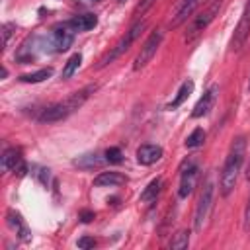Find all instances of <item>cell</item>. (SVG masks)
I'll list each match as a JSON object with an SVG mask.
<instances>
[{"mask_svg": "<svg viewBox=\"0 0 250 250\" xmlns=\"http://www.w3.org/2000/svg\"><path fill=\"white\" fill-rule=\"evenodd\" d=\"M244 156H246V137H234L232 143H230V148H229V154L225 158V164H223V172H221V182H219V188H221V195L227 197L230 195V191L234 189L236 186V180H238V174H240V168L244 164Z\"/></svg>", "mask_w": 250, "mask_h": 250, "instance_id": "6da1fadb", "label": "cell"}, {"mask_svg": "<svg viewBox=\"0 0 250 250\" xmlns=\"http://www.w3.org/2000/svg\"><path fill=\"white\" fill-rule=\"evenodd\" d=\"M145 25H146V23H145V20L135 21V23L129 27V31H127V33H125V35H123V37L117 41V45H115V47H113V49H111V51H109V53H107V55H105V57L100 61V66H105V64L113 62L117 57H121V55H123V53H125V51H127V49L133 45V41H135V39L141 35V31L145 29Z\"/></svg>", "mask_w": 250, "mask_h": 250, "instance_id": "7a4b0ae2", "label": "cell"}, {"mask_svg": "<svg viewBox=\"0 0 250 250\" xmlns=\"http://www.w3.org/2000/svg\"><path fill=\"white\" fill-rule=\"evenodd\" d=\"M213 191H215V184H213V180H207L203 189H201L199 201L195 205V215H193L195 230H201L207 217H209V209H211V203H213Z\"/></svg>", "mask_w": 250, "mask_h": 250, "instance_id": "3957f363", "label": "cell"}, {"mask_svg": "<svg viewBox=\"0 0 250 250\" xmlns=\"http://www.w3.org/2000/svg\"><path fill=\"white\" fill-rule=\"evenodd\" d=\"M74 111H76V105L72 104L70 98H66L64 102H57V104H53V105L43 107L41 113L37 115V119H39L41 123H55V121L66 119V117H68L70 113H74Z\"/></svg>", "mask_w": 250, "mask_h": 250, "instance_id": "277c9868", "label": "cell"}, {"mask_svg": "<svg viewBox=\"0 0 250 250\" xmlns=\"http://www.w3.org/2000/svg\"><path fill=\"white\" fill-rule=\"evenodd\" d=\"M162 37H164V35H162L160 29H154V31L146 37V41L143 43L139 55L135 57V62H133V68H135V70H141L143 66L148 64V61L156 55V51H158V47H160V43H162Z\"/></svg>", "mask_w": 250, "mask_h": 250, "instance_id": "5b68a950", "label": "cell"}, {"mask_svg": "<svg viewBox=\"0 0 250 250\" xmlns=\"http://www.w3.org/2000/svg\"><path fill=\"white\" fill-rule=\"evenodd\" d=\"M219 6H221V0H215L205 12H201V14H197L191 21H189V27H188V33H186V41H193L211 21H213V18H215V14L219 12Z\"/></svg>", "mask_w": 250, "mask_h": 250, "instance_id": "8992f818", "label": "cell"}, {"mask_svg": "<svg viewBox=\"0 0 250 250\" xmlns=\"http://www.w3.org/2000/svg\"><path fill=\"white\" fill-rule=\"evenodd\" d=\"M250 37V0H246V6H244V12L236 23V29H234V35L230 39V49L232 51H238L246 39Z\"/></svg>", "mask_w": 250, "mask_h": 250, "instance_id": "52a82bcc", "label": "cell"}, {"mask_svg": "<svg viewBox=\"0 0 250 250\" xmlns=\"http://www.w3.org/2000/svg\"><path fill=\"white\" fill-rule=\"evenodd\" d=\"M182 180H180V189H178V195L184 199V197H188L191 191H193V188H195V182H197V166H195V162H184V166H182Z\"/></svg>", "mask_w": 250, "mask_h": 250, "instance_id": "ba28073f", "label": "cell"}, {"mask_svg": "<svg viewBox=\"0 0 250 250\" xmlns=\"http://www.w3.org/2000/svg\"><path fill=\"white\" fill-rule=\"evenodd\" d=\"M2 168H4V170H10V172H14V174L23 176L27 168H25L21 150H20V148H6L4 154H2Z\"/></svg>", "mask_w": 250, "mask_h": 250, "instance_id": "9c48e42d", "label": "cell"}, {"mask_svg": "<svg viewBox=\"0 0 250 250\" xmlns=\"http://www.w3.org/2000/svg\"><path fill=\"white\" fill-rule=\"evenodd\" d=\"M51 41H53V47H55L57 51H66V49L72 45V41H74V29L68 25V21L62 23V25H57V27L53 29Z\"/></svg>", "mask_w": 250, "mask_h": 250, "instance_id": "30bf717a", "label": "cell"}, {"mask_svg": "<svg viewBox=\"0 0 250 250\" xmlns=\"http://www.w3.org/2000/svg\"><path fill=\"white\" fill-rule=\"evenodd\" d=\"M217 92H219V86H211L209 90H205V94L197 100V104L193 105V109H191V117H203V115H207L209 113V109L213 107V104H215V98H217Z\"/></svg>", "mask_w": 250, "mask_h": 250, "instance_id": "8fae6325", "label": "cell"}, {"mask_svg": "<svg viewBox=\"0 0 250 250\" xmlns=\"http://www.w3.org/2000/svg\"><path fill=\"white\" fill-rule=\"evenodd\" d=\"M162 154H164V150L158 145H141L137 148V162L143 166H150V164L158 162L162 158Z\"/></svg>", "mask_w": 250, "mask_h": 250, "instance_id": "7c38bea8", "label": "cell"}, {"mask_svg": "<svg viewBox=\"0 0 250 250\" xmlns=\"http://www.w3.org/2000/svg\"><path fill=\"white\" fill-rule=\"evenodd\" d=\"M199 2L201 0H182L180 2V6L176 8V14H174V18H172V27H178V25H182L191 14H193V10L199 6Z\"/></svg>", "mask_w": 250, "mask_h": 250, "instance_id": "4fadbf2b", "label": "cell"}, {"mask_svg": "<svg viewBox=\"0 0 250 250\" xmlns=\"http://www.w3.org/2000/svg\"><path fill=\"white\" fill-rule=\"evenodd\" d=\"M68 25L74 29V31H90L98 25V16L94 14H80V16H74Z\"/></svg>", "mask_w": 250, "mask_h": 250, "instance_id": "5bb4252c", "label": "cell"}, {"mask_svg": "<svg viewBox=\"0 0 250 250\" xmlns=\"http://www.w3.org/2000/svg\"><path fill=\"white\" fill-rule=\"evenodd\" d=\"M8 219V227L12 229V230H16V234L23 240V242H27L29 240V230H27V227H25V223H23V219L20 217V213H14V211H8V215H6Z\"/></svg>", "mask_w": 250, "mask_h": 250, "instance_id": "9a60e30c", "label": "cell"}, {"mask_svg": "<svg viewBox=\"0 0 250 250\" xmlns=\"http://www.w3.org/2000/svg\"><path fill=\"white\" fill-rule=\"evenodd\" d=\"M104 160H105V158H102L100 154H96V152H88V154H82V156L74 158L72 164H74L76 168H80V170H94V168L102 166Z\"/></svg>", "mask_w": 250, "mask_h": 250, "instance_id": "2e32d148", "label": "cell"}, {"mask_svg": "<svg viewBox=\"0 0 250 250\" xmlns=\"http://www.w3.org/2000/svg\"><path fill=\"white\" fill-rule=\"evenodd\" d=\"M125 182H127V178L123 174H119V172H102L100 176H96L94 186H98V188H104V186H121Z\"/></svg>", "mask_w": 250, "mask_h": 250, "instance_id": "e0dca14e", "label": "cell"}, {"mask_svg": "<svg viewBox=\"0 0 250 250\" xmlns=\"http://www.w3.org/2000/svg\"><path fill=\"white\" fill-rule=\"evenodd\" d=\"M193 86H195V84H193V80H186V82L180 86V90H178L176 98H174V100L168 104V109H176L178 105H182V104L188 100V96L193 92Z\"/></svg>", "mask_w": 250, "mask_h": 250, "instance_id": "ac0fdd59", "label": "cell"}, {"mask_svg": "<svg viewBox=\"0 0 250 250\" xmlns=\"http://www.w3.org/2000/svg\"><path fill=\"white\" fill-rule=\"evenodd\" d=\"M160 188H162V180H160V178L152 180V182L145 188V191L141 193V201H146V203L154 201V199L158 197V193H160Z\"/></svg>", "mask_w": 250, "mask_h": 250, "instance_id": "d6986e66", "label": "cell"}, {"mask_svg": "<svg viewBox=\"0 0 250 250\" xmlns=\"http://www.w3.org/2000/svg\"><path fill=\"white\" fill-rule=\"evenodd\" d=\"M53 74V68H41L37 72H29V74H23L20 76V82H25V84H37V82H43L45 78H49Z\"/></svg>", "mask_w": 250, "mask_h": 250, "instance_id": "ffe728a7", "label": "cell"}, {"mask_svg": "<svg viewBox=\"0 0 250 250\" xmlns=\"http://www.w3.org/2000/svg\"><path fill=\"white\" fill-rule=\"evenodd\" d=\"M80 62H82V55L80 53H74L68 61H66V64H64V68H62V78H70L76 70H78V66H80Z\"/></svg>", "mask_w": 250, "mask_h": 250, "instance_id": "44dd1931", "label": "cell"}, {"mask_svg": "<svg viewBox=\"0 0 250 250\" xmlns=\"http://www.w3.org/2000/svg\"><path fill=\"white\" fill-rule=\"evenodd\" d=\"M203 141H205V131L197 127V129H193V131L188 135V139H186V146H188V148H195V146L203 145Z\"/></svg>", "mask_w": 250, "mask_h": 250, "instance_id": "7402d4cb", "label": "cell"}, {"mask_svg": "<svg viewBox=\"0 0 250 250\" xmlns=\"http://www.w3.org/2000/svg\"><path fill=\"white\" fill-rule=\"evenodd\" d=\"M188 244H189V230H180V232L174 234V238L170 240V248H176V250L188 248Z\"/></svg>", "mask_w": 250, "mask_h": 250, "instance_id": "603a6c76", "label": "cell"}, {"mask_svg": "<svg viewBox=\"0 0 250 250\" xmlns=\"http://www.w3.org/2000/svg\"><path fill=\"white\" fill-rule=\"evenodd\" d=\"M105 160L111 162V164H119V162L123 160V152H121L117 146H111V148L105 150Z\"/></svg>", "mask_w": 250, "mask_h": 250, "instance_id": "cb8c5ba5", "label": "cell"}, {"mask_svg": "<svg viewBox=\"0 0 250 250\" xmlns=\"http://www.w3.org/2000/svg\"><path fill=\"white\" fill-rule=\"evenodd\" d=\"M154 2H156V0H141V2L137 4V8H135V12H133V14H135L137 18L145 16V14H146V12L152 8V4H154Z\"/></svg>", "mask_w": 250, "mask_h": 250, "instance_id": "d4e9b609", "label": "cell"}, {"mask_svg": "<svg viewBox=\"0 0 250 250\" xmlns=\"http://www.w3.org/2000/svg\"><path fill=\"white\" fill-rule=\"evenodd\" d=\"M12 29H16L14 23H4L2 25V35H4V47H8L10 43V37H12Z\"/></svg>", "mask_w": 250, "mask_h": 250, "instance_id": "484cf974", "label": "cell"}, {"mask_svg": "<svg viewBox=\"0 0 250 250\" xmlns=\"http://www.w3.org/2000/svg\"><path fill=\"white\" fill-rule=\"evenodd\" d=\"M94 246H96V240H94V238H90V236H82V238H78V248L86 250V248H94Z\"/></svg>", "mask_w": 250, "mask_h": 250, "instance_id": "4316f807", "label": "cell"}, {"mask_svg": "<svg viewBox=\"0 0 250 250\" xmlns=\"http://www.w3.org/2000/svg\"><path fill=\"white\" fill-rule=\"evenodd\" d=\"M94 217H96V215H94V211H86V209H84V211H80V221H82V223H90Z\"/></svg>", "mask_w": 250, "mask_h": 250, "instance_id": "83f0119b", "label": "cell"}, {"mask_svg": "<svg viewBox=\"0 0 250 250\" xmlns=\"http://www.w3.org/2000/svg\"><path fill=\"white\" fill-rule=\"evenodd\" d=\"M244 225H246V227L250 225V197H248V203H246V211H244Z\"/></svg>", "mask_w": 250, "mask_h": 250, "instance_id": "f1b7e54d", "label": "cell"}, {"mask_svg": "<svg viewBox=\"0 0 250 250\" xmlns=\"http://www.w3.org/2000/svg\"><path fill=\"white\" fill-rule=\"evenodd\" d=\"M246 178L250 180V164H248V172H246Z\"/></svg>", "mask_w": 250, "mask_h": 250, "instance_id": "f546056e", "label": "cell"}, {"mask_svg": "<svg viewBox=\"0 0 250 250\" xmlns=\"http://www.w3.org/2000/svg\"><path fill=\"white\" fill-rule=\"evenodd\" d=\"M248 88H250V82H248Z\"/></svg>", "mask_w": 250, "mask_h": 250, "instance_id": "4dcf8cb0", "label": "cell"}]
</instances>
